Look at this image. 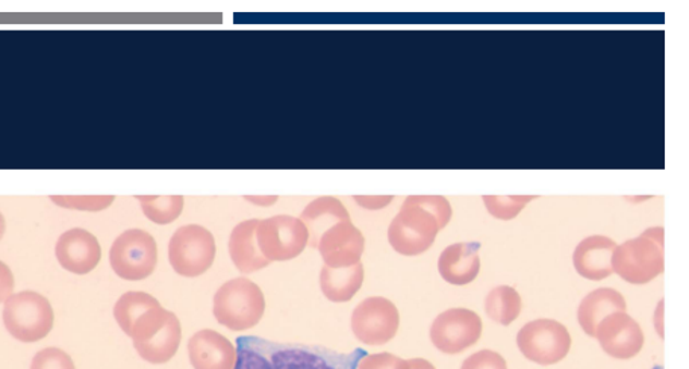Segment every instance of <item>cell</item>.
<instances>
[{
	"label": "cell",
	"mask_w": 689,
	"mask_h": 369,
	"mask_svg": "<svg viewBox=\"0 0 689 369\" xmlns=\"http://www.w3.org/2000/svg\"><path fill=\"white\" fill-rule=\"evenodd\" d=\"M31 369H76L72 357L60 348L50 347L37 353Z\"/></svg>",
	"instance_id": "4316f807"
},
{
	"label": "cell",
	"mask_w": 689,
	"mask_h": 369,
	"mask_svg": "<svg viewBox=\"0 0 689 369\" xmlns=\"http://www.w3.org/2000/svg\"><path fill=\"white\" fill-rule=\"evenodd\" d=\"M323 262L329 268H348L361 262L365 238L352 221L335 224L323 233L317 244Z\"/></svg>",
	"instance_id": "4fadbf2b"
},
{
	"label": "cell",
	"mask_w": 689,
	"mask_h": 369,
	"mask_svg": "<svg viewBox=\"0 0 689 369\" xmlns=\"http://www.w3.org/2000/svg\"><path fill=\"white\" fill-rule=\"evenodd\" d=\"M416 204L422 205L438 220L439 231L446 227L451 220V206L446 197L442 196H412Z\"/></svg>",
	"instance_id": "f1b7e54d"
},
{
	"label": "cell",
	"mask_w": 689,
	"mask_h": 369,
	"mask_svg": "<svg viewBox=\"0 0 689 369\" xmlns=\"http://www.w3.org/2000/svg\"><path fill=\"white\" fill-rule=\"evenodd\" d=\"M182 329L179 318L173 312L170 313L165 328L159 330L157 335L152 336L144 344L135 345V349L142 359L154 365L169 362L178 353L181 345Z\"/></svg>",
	"instance_id": "7402d4cb"
},
{
	"label": "cell",
	"mask_w": 689,
	"mask_h": 369,
	"mask_svg": "<svg viewBox=\"0 0 689 369\" xmlns=\"http://www.w3.org/2000/svg\"><path fill=\"white\" fill-rule=\"evenodd\" d=\"M392 199H395V197L392 196H379V197H375V196H355V200L358 201V205L362 206V208H367V209H372V211H375V209H383L385 208V206L391 204Z\"/></svg>",
	"instance_id": "1f68e13d"
},
{
	"label": "cell",
	"mask_w": 689,
	"mask_h": 369,
	"mask_svg": "<svg viewBox=\"0 0 689 369\" xmlns=\"http://www.w3.org/2000/svg\"><path fill=\"white\" fill-rule=\"evenodd\" d=\"M535 197L532 196H484L482 200L488 209V212L492 213L494 219L498 220H512L516 219L517 216L521 211H523L524 206L532 201Z\"/></svg>",
	"instance_id": "d4e9b609"
},
{
	"label": "cell",
	"mask_w": 689,
	"mask_h": 369,
	"mask_svg": "<svg viewBox=\"0 0 689 369\" xmlns=\"http://www.w3.org/2000/svg\"><path fill=\"white\" fill-rule=\"evenodd\" d=\"M523 308L520 294L512 286H497L486 295V315L501 325L512 324Z\"/></svg>",
	"instance_id": "603a6c76"
},
{
	"label": "cell",
	"mask_w": 689,
	"mask_h": 369,
	"mask_svg": "<svg viewBox=\"0 0 689 369\" xmlns=\"http://www.w3.org/2000/svg\"><path fill=\"white\" fill-rule=\"evenodd\" d=\"M110 262L114 273L124 281H143L155 271L158 247L154 236L142 229L123 232L112 244Z\"/></svg>",
	"instance_id": "52a82bcc"
},
{
	"label": "cell",
	"mask_w": 689,
	"mask_h": 369,
	"mask_svg": "<svg viewBox=\"0 0 689 369\" xmlns=\"http://www.w3.org/2000/svg\"><path fill=\"white\" fill-rule=\"evenodd\" d=\"M266 312V298L255 282L237 278L226 282L214 295V317L232 332L255 328Z\"/></svg>",
	"instance_id": "3957f363"
},
{
	"label": "cell",
	"mask_w": 689,
	"mask_h": 369,
	"mask_svg": "<svg viewBox=\"0 0 689 369\" xmlns=\"http://www.w3.org/2000/svg\"><path fill=\"white\" fill-rule=\"evenodd\" d=\"M664 236V229L652 227L638 238L626 241L621 246L615 247L614 273L632 285H645L655 281L665 266Z\"/></svg>",
	"instance_id": "7a4b0ae2"
},
{
	"label": "cell",
	"mask_w": 689,
	"mask_h": 369,
	"mask_svg": "<svg viewBox=\"0 0 689 369\" xmlns=\"http://www.w3.org/2000/svg\"><path fill=\"white\" fill-rule=\"evenodd\" d=\"M235 369H355L364 349L340 353L317 345L283 344L256 336L237 340Z\"/></svg>",
	"instance_id": "6da1fadb"
},
{
	"label": "cell",
	"mask_w": 689,
	"mask_h": 369,
	"mask_svg": "<svg viewBox=\"0 0 689 369\" xmlns=\"http://www.w3.org/2000/svg\"><path fill=\"white\" fill-rule=\"evenodd\" d=\"M438 232V220L410 196L389 224V246L395 248L397 254L419 256L430 250Z\"/></svg>",
	"instance_id": "277c9868"
},
{
	"label": "cell",
	"mask_w": 689,
	"mask_h": 369,
	"mask_svg": "<svg viewBox=\"0 0 689 369\" xmlns=\"http://www.w3.org/2000/svg\"><path fill=\"white\" fill-rule=\"evenodd\" d=\"M625 310L626 300L618 291L613 287H601L580 302L578 310L580 328L588 336L595 337L597 325L605 320L607 315L625 312Z\"/></svg>",
	"instance_id": "ffe728a7"
},
{
	"label": "cell",
	"mask_w": 689,
	"mask_h": 369,
	"mask_svg": "<svg viewBox=\"0 0 689 369\" xmlns=\"http://www.w3.org/2000/svg\"><path fill=\"white\" fill-rule=\"evenodd\" d=\"M5 219H3L2 213H0V239L3 238V235H5Z\"/></svg>",
	"instance_id": "836d02e7"
},
{
	"label": "cell",
	"mask_w": 689,
	"mask_h": 369,
	"mask_svg": "<svg viewBox=\"0 0 689 369\" xmlns=\"http://www.w3.org/2000/svg\"><path fill=\"white\" fill-rule=\"evenodd\" d=\"M259 220H247L235 226L229 238V255L233 266L240 273L252 274L270 266V260L261 254L258 241H256V227Z\"/></svg>",
	"instance_id": "ac0fdd59"
},
{
	"label": "cell",
	"mask_w": 689,
	"mask_h": 369,
	"mask_svg": "<svg viewBox=\"0 0 689 369\" xmlns=\"http://www.w3.org/2000/svg\"><path fill=\"white\" fill-rule=\"evenodd\" d=\"M479 243H458L443 251L438 259V271L450 285L464 286L473 282L481 271Z\"/></svg>",
	"instance_id": "e0dca14e"
},
{
	"label": "cell",
	"mask_w": 689,
	"mask_h": 369,
	"mask_svg": "<svg viewBox=\"0 0 689 369\" xmlns=\"http://www.w3.org/2000/svg\"><path fill=\"white\" fill-rule=\"evenodd\" d=\"M481 335L482 320L473 310L449 309L432 322V344L446 355H458L473 347Z\"/></svg>",
	"instance_id": "8fae6325"
},
{
	"label": "cell",
	"mask_w": 689,
	"mask_h": 369,
	"mask_svg": "<svg viewBox=\"0 0 689 369\" xmlns=\"http://www.w3.org/2000/svg\"><path fill=\"white\" fill-rule=\"evenodd\" d=\"M355 369H410V364L391 353H377V355L365 353L358 360Z\"/></svg>",
	"instance_id": "83f0119b"
},
{
	"label": "cell",
	"mask_w": 689,
	"mask_h": 369,
	"mask_svg": "<svg viewBox=\"0 0 689 369\" xmlns=\"http://www.w3.org/2000/svg\"><path fill=\"white\" fill-rule=\"evenodd\" d=\"M144 216L157 224H170L184 211L182 196H138Z\"/></svg>",
	"instance_id": "cb8c5ba5"
},
{
	"label": "cell",
	"mask_w": 689,
	"mask_h": 369,
	"mask_svg": "<svg viewBox=\"0 0 689 369\" xmlns=\"http://www.w3.org/2000/svg\"><path fill=\"white\" fill-rule=\"evenodd\" d=\"M52 200L56 201L58 206H62V208L69 209H77V211H88V212H97L104 211L108 206L112 205L114 201V197L112 196H52Z\"/></svg>",
	"instance_id": "484cf974"
},
{
	"label": "cell",
	"mask_w": 689,
	"mask_h": 369,
	"mask_svg": "<svg viewBox=\"0 0 689 369\" xmlns=\"http://www.w3.org/2000/svg\"><path fill=\"white\" fill-rule=\"evenodd\" d=\"M299 220L305 224L307 236H310L307 246L311 248H317L323 233L329 231L335 224L352 221L346 206L335 197H318V199L311 201L303 209Z\"/></svg>",
	"instance_id": "d6986e66"
},
{
	"label": "cell",
	"mask_w": 689,
	"mask_h": 369,
	"mask_svg": "<svg viewBox=\"0 0 689 369\" xmlns=\"http://www.w3.org/2000/svg\"><path fill=\"white\" fill-rule=\"evenodd\" d=\"M617 247L614 239L595 235L585 238L576 247L573 263L576 271L588 281H603L613 275V254Z\"/></svg>",
	"instance_id": "2e32d148"
},
{
	"label": "cell",
	"mask_w": 689,
	"mask_h": 369,
	"mask_svg": "<svg viewBox=\"0 0 689 369\" xmlns=\"http://www.w3.org/2000/svg\"><path fill=\"white\" fill-rule=\"evenodd\" d=\"M216 239L198 224H186L173 233L169 243L170 266L179 275L198 278L213 267Z\"/></svg>",
	"instance_id": "8992f818"
},
{
	"label": "cell",
	"mask_w": 689,
	"mask_h": 369,
	"mask_svg": "<svg viewBox=\"0 0 689 369\" xmlns=\"http://www.w3.org/2000/svg\"><path fill=\"white\" fill-rule=\"evenodd\" d=\"M189 356L194 369H235L239 353L228 337L216 330H201L189 341Z\"/></svg>",
	"instance_id": "9a60e30c"
},
{
	"label": "cell",
	"mask_w": 689,
	"mask_h": 369,
	"mask_svg": "<svg viewBox=\"0 0 689 369\" xmlns=\"http://www.w3.org/2000/svg\"><path fill=\"white\" fill-rule=\"evenodd\" d=\"M408 364H410V369H437L430 362V360L420 359V357L408 360Z\"/></svg>",
	"instance_id": "d6a6232c"
},
{
	"label": "cell",
	"mask_w": 689,
	"mask_h": 369,
	"mask_svg": "<svg viewBox=\"0 0 689 369\" xmlns=\"http://www.w3.org/2000/svg\"><path fill=\"white\" fill-rule=\"evenodd\" d=\"M595 337L601 342L603 352L618 360L632 359L644 347L640 324L626 312L607 315L597 325Z\"/></svg>",
	"instance_id": "7c38bea8"
},
{
	"label": "cell",
	"mask_w": 689,
	"mask_h": 369,
	"mask_svg": "<svg viewBox=\"0 0 689 369\" xmlns=\"http://www.w3.org/2000/svg\"><path fill=\"white\" fill-rule=\"evenodd\" d=\"M353 335L365 345H385L397 335L400 315L395 303L384 297L365 298L352 313Z\"/></svg>",
	"instance_id": "30bf717a"
},
{
	"label": "cell",
	"mask_w": 689,
	"mask_h": 369,
	"mask_svg": "<svg viewBox=\"0 0 689 369\" xmlns=\"http://www.w3.org/2000/svg\"><path fill=\"white\" fill-rule=\"evenodd\" d=\"M364 283V266L348 268L323 267L321 273V286L323 294L329 302L346 303L355 297Z\"/></svg>",
	"instance_id": "44dd1931"
},
{
	"label": "cell",
	"mask_w": 689,
	"mask_h": 369,
	"mask_svg": "<svg viewBox=\"0 0 689 369\" xmlns=\"http://www.w3.org/2000/svg\"><path fill=\"white\" fill-rule=\"evenodd\" d=\"M307 231L301 220L291 216H275L259 220L256 241L261 254L270 262H286L298 258L307 247Z\"/></svg>",
	"instance_id": "9c48e42d"
},
{
	"label": "cell",
	"mask_w": 689,
	"mask_h": 369,
	"mask_svg": "<svg viewBox=\"0 0 689 369\" xmlns=\"http://www.w3.org/2000/svg\"><path fill=\"white\" fill-rule=\"evenodd\" d=\"M461 369H508L504 356L493 352V349H482L467 357Z\"/></svg>",
	"instance_id": "f546056e"
},
{
	"label": "cell",
	"mask_w": 689,
	"mask_h": 369,
	"mask_svg": "<svg viewBox=\"0 0 689 369\" xmlns=\"http://www.w3.org/2000/svg\"><path fill=\"white\" fill-rule=\"evenodd\" d=\"M517 345L525 359L547 367L566 359L571 348V336L566 325L558 321L535 320L520 330Z\"/></svg>",
	"instance_id": "ba28073f"
},
{
	"label": "cell",
	"mask_w": 689,
	"mask_h": 369,
	"mask_svg": "<svg viewBox=\"0 0 689 369\" xmlns=\"http://www.w3.org/2000/svg\"><path fill=\"white\" fill-rule=\"evenodd\" d=\"M8 332L22 342H37L53 328V309L48 298L34 291L11 295L3 308Z\"/></svg>",
	"instance_id": "5b68a950"
},
{
	"label": "cell",
	"mask_w": 689,
	"mask_h": 369,
	"mask_svg": "<svg viewBox=\"0 0 689 369\" xmlns=\"http://www.w3.org/2000/svg\"><path fill=\"white\" fill-rule=\"evenodd\" d=\"M57 258L61 267L73 274H88L102 258V248L95 235L84 229L62 233L57 243Z\"/></svg>",
	"instance_id": "5bb4252c"
},
{
	"label": "cell",
	"mask_w": 689,
	"mask_h": 369,
	"mask_svg": "<svg viewBox=\"0 0 689 369\" xmlns=\"http://www.w3.org/2000/svg\"><path fill=\"white\" fill-rule=\"evenodd\" d=\"M14 275L7 263L0 262V303H5L13 295Z\"/></svg>",
	"instance_id": "4dcf8cb0"
}]
</instances>
